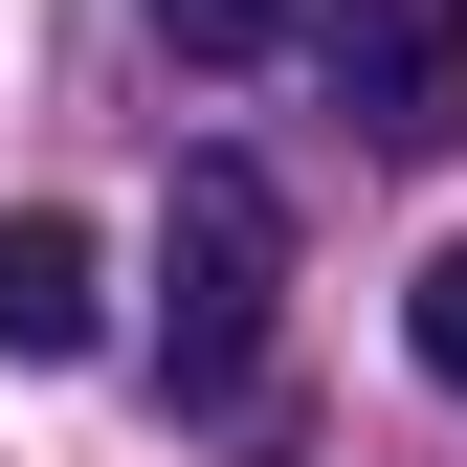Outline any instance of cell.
Segmentation results:
<instances>
[{"label":"cell","instance_id":"obj_4","mask_svg":"<svg viewBox=\"0 0 467 467\" xmlns=\"http://www.w3.org/2000/svg\"><path fill=\"white\" fill-rule=\"evenodd\" d=\"M400 334H423V379H445V400H467V245H445V267H423V289H400Z\"/></svg>","mask_w":467,"mask_h":467},{"label":"cell","instance_id":"obj_3","mask_svg":"<svg viewBox=\"0 0 467 467\" xmlns=\"http://www.w3.org/2000/svg\"><path fill=\"white\" fill-rule=\"evenodd\" d=\"M89 334H111V289H89V223H0V357H89Z\"/></svg>","mask_w":467,"mask_h":467},{"label":"cell","instance_id":"obj_2","mask_svg":"<svg viewBox=\"0 0 467 467\" xmlns=\"http://www.w3.org/2000/svg\"><path fill=\"white\" fill-rule=\"evenodd\" d=\"M312 45H334V111H357L379 156L467 134V0H312Z\"/></svg>","mask_w":467,"mask_h":467},{"label":"cell","instance_id":"obj_5","mask_svg":"<svg viewBox=\"0 0 467 467\" xmlns=\"http://www.w3.org/2000/svg\"><path fill=\"white\" fill-rule=\"evenodd\" d=\"M156 23H179V45H201V67H245V45L289 23V0H156Z\"/></svg>","mask_w":467,"mask_h":467},{"label":"cell","instance_id":"obj_1","mask_svg":"<svg viewBox=\"0 0 467 467\" xmlns=\"http://www.w3.org/2000/svg\"><path fill=\"white\" fill-rule=\"evenodd\" d=\"M267 289H289L267 156H179V223H156V357H179V400H223L267 357Z\"/></svg>","mask_w":467,"mask_h":467}]
</instances>
